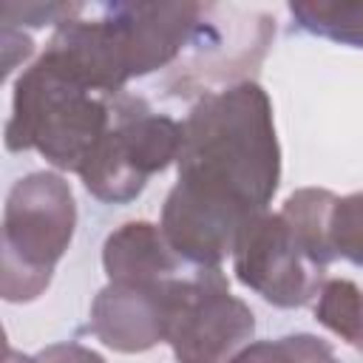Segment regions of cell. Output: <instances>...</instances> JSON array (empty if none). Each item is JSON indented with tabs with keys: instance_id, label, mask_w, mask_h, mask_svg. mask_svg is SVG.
I'll list each match as a JSON object with an SVG mask.
<instances>
[{
	"instance_id": "obj_1",
	"label": "cell",
	"mask_w": 363,
	"mask_h": 363,
	"mask_svg": "<svg viewBox=\"0 0 363 363\" xmlns=\"http://www.w3.org/2000/svg\"><path fill=\"white\" fill-rule=\"evenodd\" d=\"M176 170L159 227L182 261L216 269L233 255L241 227L267 210L281 182L267 91L241 79L204 94L182 122Z\"/></svg>"
},
{
	"instance_id": "obj_2",
	"label": "cell",
	"mask_w": 363,
	"mask_h": 363,
	"mask_svg": "<svg viewBox=\"0 0 363 363\" xmlns=\"http://www.w3.org/2000/svg\"><path fill=\"white\" fill-rule=\"evenodd\" d=\"M113 119V96H102L37 57L17 79L6 150H37L51 167L79 173Z\"/></svg>"
},
{
	"instance_id": "obj_3",
	"label": "cell",
	"mask_w": 363,
	"mask_h": 363,
	"mask_svg": "<svg viewBox=\"0 0 363 363\" xmlns=\"http://www.w3.org/2000/svg\"><path fill=\"white\" fill-rule=\"evenodd\" d=\"M74 227L77 201L60 173L34 170L11 184L3 207V301L28 303L48 289Z\"/></svg>"
},
{
	"instance_id": "obj_4",
	"label": "cell",
	"mask_w": 363,
	"mask_h": 363,
	"mask_svg": "<svg viewBox=\"0 0 363 363\" xmlns=\"http://www.w3.org/2000/svg\"><path fill=\"white\" fill-rule=\"evenodd\" d=\"M182 122L156 113L142 96L116 94L113 119L79 167L85 190L105 204L133 201L153 173L176 162Z\"/></svg>"
},
{
	"instance_id": "obj_5",
	"label": "cell",
	"mask_w": 363,
	"mask_h": 363,
	"mask_svg": "<svg viewBox=\"0 0 363 363\" xmlns=\"http://www.w3.org/2000/svg\"><path fill=\"white\" fill-rule=\"evenodd\" d=\"M167 292V335L176 363H227L241 352L252 332V309L230 292V284L216 269H199L193 278H170Z\"/></svg>"
},
{
	"instance_id": "obj_6",
	"label": "cell",
	"mask_w": 363,
	"mask_h": 363,
	"mask_svg": "<svg viewBox=\"0 0 363 363\" xmlns=\"http://www.w3.org/2000/svg\"><path fill=\"white\" fill-rule=\"evenodd\" d=\"M233 272L247 289L281 309L312 303L326 281V269L306 255L286 218L269 210L241 227L233 247Z\"/></svg>"
},
{
	"instance_id": "obj_7",
	"label": "cell",
	"mask_w": 363,
	"mask_h": 363,
	"mask_svg": "<svg viewBox=\"0 0 363 363\" xmlns=\"http://www.w3.org/2000/svg\"><path fill=\"white\" fill-rule=\"evenodd\" d=\"M210 6L201 3H108L102 6L119 43L128 77L153 74L196 43Z\"/></svg>"
},
{
	"instance_id": "obj_8",
	"label": "cell",
	"mask_w": 363,
	"mask_h": 363,
	"mask_svg": "<svg viewBox=\"0 0 363 363\" xmlns=\"http://www.w3.org/2000/svg\"><path fill=\"white\" fill-rule=\"evenodd\" d=\"M170 281V278H167ZM113 284L99 289L91 303V332L108 349L122 354L147 352L167 335L164 284Z\"/></svg>"
},
{
	"instance_id": "obj_9",
	"label": "cell",
	"mask_w": 363,
	"mask_h": 363,
	"mask_svg": "<svg viewBox=\"0 0 363 363\" xmlns=\"http://www.w3.org/2000/svg\"><path fill=\"white\" fill-rule=\"evenodd\" d=\"M179 264L162 227L150 221H125L102 247V267L113 284H159L173 278Z\"/></svg>"
},
{
	"instance_id": "obj_10",
	"label": "cell",
	"mask_w": 363,
	"mask_h": 363,
	"mask_svg": "<svg viewBox=\"0 0 363 363\" xmlns=\"http://www.w3.org/2000/svg\"><path fill=\"white\" fill-rule=\"evenodd\" d=\"M335 201H337V196L332 190L301 187V190L289 193L284 207H281V216L286 218V224L298 235V241L306 250V255L320 269H326L337 258L332 244H329V216H332Z\"/></svg>"
},
{
	"instance_id": "obj_11",
	"label": "cell",
	"mask_w": 363,
	"mask_h": 363,
	"mask_svg": "<svg viewBox=\"0 0 363 363\" xmlns=\"http://www.w3.org/2000/svg\"><path fill=\"white\" fill-rule=\"evenodd\" d=\"M315 320L363 352V289L349 278H326L315 298Z\"/></svg>"
},
{
	"instance_id": "obj_12",
	"label": "cell",
	"mask_w": 363,
	"mask_h": 363,
	"mask_svg": "<svg viewBox=\"0 0 363 363\" xmlns=\"http://www.w3.org/2000/svg\"><path fill=\"white\" fill-rule=\"evenodd\" d=\"M289 14L309 34L363 48V3H289Z\"/></svg>"
},
{
	"instance_id": "obj_13",
	"label": "cell",
	"mask_w": 363,
	"mask_h": 363,
	"mask_svg": "<svg viewBox=\"0 0 363 363\" xmlns=\"http://www.w3.org/2000/svg\"><path fill=\"white\" fill-rule=\"evenodd\" d=\"M329 244L335 255L363 267V190L337 196L329 216Z\"/></svg>"
},
{
	"instance_id": "obj_14",
	"label": "cell",
	"mask_w": 363,
	"mask_h": 363,
	"mask_svg": "<svg viewBox=\"0 0 363 363\" xmlns=\"http://www.w3.org/2000/svg\"><path fill=\"white\" fill-rule=\"evenodd\" d=\"M79 3H3V23L9 26H45L65 23L79 14Z\"/></svg>"
},
{
	"instance_id": "obj_15",
	"label": "cell",
	"mask_w": 363,
	"mask_h": 363,
	"mask_svg": "<svg viewBox=\"0 0 363 363\" xmlns=\"http://www.w3.org/2000/svg\"><path fill=\"white\" fill-rule=\"evenodd\" d=\"M227 363H295V354L289 349V340L286 337H278V340H255V343H247Z\"/></svg>"
},
{
	"instance_id": "obj_16",
	"label": "cell",
	"mask_w": 363,
	"mask_h": 363,
	"mask_svg": "<svg viewBox=\"0 0 363 363\" xmlns=\"http://www.w3.org/2000/svg\"><path fill=\"white\" fill-rule=\"evenodd\" d=\"M286 340H289V349L295 354V363H340L323 337L298 332V335H286Z\"/></svg>"
},
{
	"instance_id": "obj_17",
	"label": "cell",
	"mask_w": 363,
	"mask_h": 363,
	"mask_svg": "<svg viewBox=\"0 0 363 363\" xmlns=\"http://www.w3.org/2000/svg\"><path fill=\"white\" fill-rule=\"evenodd\" d=\"M37 363H105V357L82 343H51L37 354Z\"/></svg>"
},
{
	"instance_id": "obj_18",
	"label": "cell",
	"mask_w": 363,
	"mask_h": 363,
	"mask_svg": "<svg viewBox=\"0 0 363 363\" xmlns=\"http://www.w3.org/2000/svg\"><path fill=\"white\" fill-rule=\"evenodd\" d=\"M31 51H34L31 37L23 34V31H17L14 26H6V23H3V57H6V60H3V74L9 77L20 60L31 57Z\"/></svg>"
},
{
	"instance_id": "obj_19",
	"label": "cell",
	"mask_w": 363,
	"mask_h": 363,
	"mask_svg": "<svg viewBox=\"0 0 363 363\" xmlns=\"http://www.w3.org/2000/svg\"><path fill=\"white\" fill-rule=\"evenodd\" d=\"M6 363H37V357H28V354H20V352L9 349V357H6Z\"/></svg>"
}]
</instances>
